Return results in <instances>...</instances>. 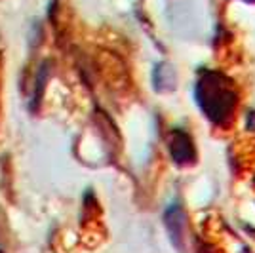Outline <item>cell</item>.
<instances>
[{"mask_svg":"<svg viewBox=\"0 0 255 253\" xmlns=\"http://www.w3.org/2000/svg\"><path fill=\"white\" fill-rule=\"evenodd\" d=\"M48 82V65L44 63L38 71V76L34 80V92H32V111H36V107L40 105V99L44 94V86Z\"/></svg>","mask_w":255,"mask_h":253,"instance_id":"obj_1","label":"cell"}]
</instances>
